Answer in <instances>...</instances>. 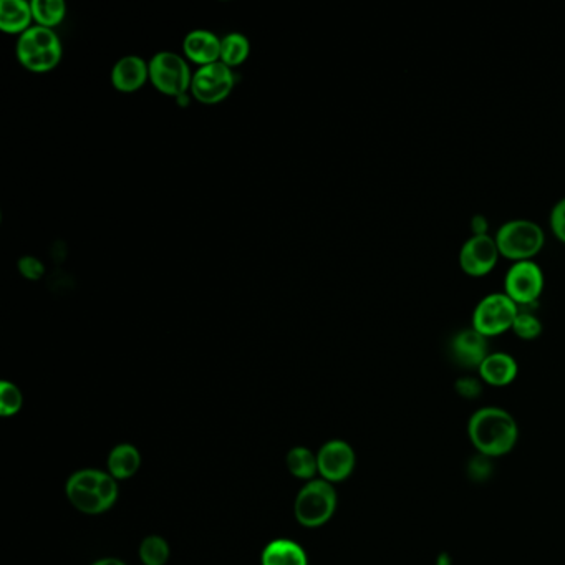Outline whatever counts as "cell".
I'll return each instance as SVG.
<instances>
[{
	"label": "cell",
	"mask_w": 565,
	"mask_h": 565,
	"mask_svg": "<svg viewBox=\"0 0 565 565\" xmlns=\"http://www.w3.org/2000/svg\"><path fill=\"white\" fill-rule=\"evenodd\" d=\"M468 436L478 454L499 458L514 450L519 428L508 411L498 406H484L469 418Z\"/></svg>",
	"instance_id": "obj_1"
},
{
	"label": "cell",
	"mask_w": 565,
	"mask_h": 565,
	"mask_svg": "<svg viewBox=\"0 0 565 565\" xmlns=\"http://www.w3.org/2000/svg\"><path fill=\"white\" fill-rule=\"evenodd\" d=\"M65 494L78 512L100 516L115 506L120 498V484L108 471L83 468L68 476Z\"/></svg>",
	"instance_id": "obj_2"
},
{
	"label": "cell",
	"mask_w": 565,
	"mask_h": 565,
	"mask_svg": "<svg viewBox=\"0 0 565 565\" xmlns=\"http://www.w3.org/2000/svg\"><path fill=\"white\" fill-rule=\"evenodd\" d=\"M339 506V494L334 484L325 479H312L295 496V521L305 529H319L334 517Z\"/></svg>",
	"instance_id": "obj_3"
},
{
	"label": "cell",
	"mask_w": 565,
	"mask_h": 565,
	"mask_svg": "<svg viewBox=\"0 0 565 565\" xmlns=\"http://www.w3.org/2000/svg\"><path fill=\"white\" fill-rule=\"evenodd\" d=\"M494 239L501 256L512 262L527 261L542 251L546 244V231L532 219L514 218L498 227Z\"/></svg>",
	"instance_id": "obj_4"
},
{
	"label": "cell",
	"mask_w": 565,
	"mask_h": 565,
	"mask_svg": "<svg viewBox=\"0 0 565 565\" xmlns=\"http://www.w3.org/2000/svg\"><path fill=\"white\" fill-rule=\"evenodd\" d=\"M519 305L506 292H489L474 305L471 327L484 337H496L512 329Z\"/></svg>",
	"instance_id": "obj_5"
},
{
	"label": "cell",
	"mask_w": 565,
	"mask_h": 565,
	"mask_svg": "<svg viewBox=\"0 0 565 565\" xmlns=\"http://www.w3.org/2000/svg\"><path fill=\"white\" fill-rule=\"evenodd\" d=\"M546 285L542 267L534 259L512 262L504 276V292L519 307H534Z\"/></svg>",
	"instance_id": "obj_6"
},
{
	"label": "cell",
	"mask_w": 565,
	"mask_h": 565,
	"mask_svg": "<svg viewBox=\"0 0 565 565\" xmlns=\"http://www.w3.org/2000/svg\"><path fill=\"white\" fill-rule=\"evenodd\" d=\"M150 80L161 93L179 98L191 88V70L183 57L174 52H158L150 62Z\"/></svg>",
	"instance_id": "obj_7"
},
{
	"label": "cell",
	"mask_w": 565,
	"mask_h": 565,
	"mask_svg": "<svg viewBox=\"0 0 565 565\" xmlns=\"http://www.w3.org/2000/svg\"><path fill=\"white\" fill-rule=\"evenodd\" d=\"M234 85L236 75L232 68L227 67L226 63L216 62L199 67L198 72L194 73L191 93L199 102L214 105L229 97Z\"/></svg>",
	"instance_id": "obj_8"
},
{
	"label": "cell",
	"mask_w": 565,
	"mask_h": 565,
	"mask_svg": "<svg viewBox=\"0 0 565 565\" xmlns=\"http://www.w3.org/2000/svg\"><path fill=\"white\" fill-rule=\"evenodd\" d=\"M499 256L496 239L489 232L471 234L459 249V266L468 276H486L498 264Z\"/></svg>",
	"instance_id": "obj_9"
},
{
	"label": "cell",
	"mask_w": 565,
	"mask_h": 565,
	"mask_svg": "<svg viewBox=\"0 0 565 565\" xmlns=\"http://www.w3.org/2000/svg\"><path fill=\"white\" fill-rule=\"evenodd\" d=\"M319 478L337 484L347 481L357 466V454L345 440H329L317 451Z\"/></svg>",
	"instance_id": "obj_10"
},
{
	"label": "cell",
	"mask_w": 565,
	"mask_h": 565,
	"mask_svg": "<svg viewBox=\"0 0 565 565\" xmlns=\"http://www.w3.org/2000/svg\"><path fill=\"white\" fill-rule=\"evenodd\" d=\"M450 350L454 362L459 363L461 367L478 370L484 358L489 355L488 337L479 334L474 327L461 329L451 339Z\"/></svg>",
	"instance_id": "obj_11"
},
{
	"label": "cell",
	"mask_w": 565,
	"mask_h": 565,
	"mask_svg": "<svg viewBox=\"0 0 565 565\" xmlns=\"http://www.w3.org/2000/svg\"><path fill=\"white\" fill-rule=\"evenodd\" d=\"M146 80H150V67L138 55H126L113 67L112 83L118 92H136L145 85Z\"/></svg>",
	"instance_id": "obj_12"
},
{
	"label": "cell",
	"mask_w": 565,
	"mask_h": 565,
	"mask_svg": "<svg viewBox=\"0 0 565 565\" xmlns=\"http://www.w3.org/2000/svg\"><path fill=\"white\" fill-rule=\"evenodd\" d=\"M479 378L491 387H508L516 380L519 365L511 353L489 352L478 368Z\"/></svg>",
	"instance_id": "obj_13"
},
{
	"label": "cell",
	"mask_w": 565,
	"mask_h": 565,
	"mask_svg": "<svg viewBox=\"0 0 565 565\" xmlns=\"http://www.w3.org/2000/svg\"><path fill=\"white\" fill-rule=\"evenodd\" d=\"M221 42L218 35L209 30H193L184 37L183 50L191 62L201 67L221 62Z\"/></svg>",
	"instance_id": "obj_14"
},
{
	"label": "cell",
	"mask_w": 565,
	"mask_h": 565,
	"mask_svg": "<svg viewBox=\"0 0 565 565\" xmlns=\"http://www.w3.org/2000/svg\"><path fill=\"white\" fill-rule=\"evenodd\" d=\"M261 565H309V556L299 542L279 537L262 549Z\"/></svg>",
	"instance_id": "obj_15"
},
{
	"label": "cell",
	"mask_w": 565,
	"mask_h": 565,
	"mask_svg": "<svg viewBox=\"0 0 565 565\" xmlns=\"http://www.w3.org/2000/svg\"><path fill=\"white\" fill-rule=\"evenodd\" d=\"M141 468V453L131 443H120L113 446L108 453L107 471L120 483L133 478Z\"/></svg>",
	"instance_id": "obj_16"
},
{
	"label": "cell",
	"mask_w": 565,
	"mask_h": 565,
	"mask_svg": "<svg viewBox=\"0 0 565 565\" xmlns=\"http://www.w3.org/2000/svg\"><path fill=\"white\" fill-rule=\"evenodd\" d=\"M57 47H62V44L54 29L37 25V27H30L27 32L20 35L19 42H17V58L19 62H24L27 58L34 57L40 52L57 49Z\"/></svg>",
	"instance_id": "obj_17"
},
{
	"label": "cell",
	"mask_w": 565,
	"mask_h": 565,
	"mask_svg": "<svg viewBox=\"0 0 565 565\" xmlns=\"http://www.w3.org/2000/svg\"><path fill=\"white\" fill-rule=\"evenodd\" d=\"M32 19V7L25 0H4L0 4V29L7 34H24Z\"/></svg>",
	"instance_id": "obj_18"
},
{
	"label": "cell",
	"mask_w": 565,
	"mask_h": 565,
	"mask_svg": "<svg viewBox=\"0 0 565 565\" xmlns=\"http://www.w3.org/2000/svg\"><path fill=\"white\" fill-rule=\"evenodd\" d=\"M285 466L295 479L309 483L312 479L319 476V463H317V453L305 448V446H294L290 448L285 456Z\"/></svg>",
	"instance_id": "obj_19"
},
{
	"label": "cell",
	"mask_w": 565,
	"mask_h": 565,
	"mask_svg": "<svg viewBox=\"0 0 565 565\" xmlns=\"http://www.w3.org/2000/svg\"><path fill=\"white\" fill-rule=\"evenodd\" d=\"M138 556L141 565H166L170 561L171 547L165 537L151 534L140 542Z\"/></svg>",
	"instance_id": "obj_20"
},
{
	"label": "cell",
	"mask_w": 565,
	"mask_h": 565,
	"mask_svg": "<svg viewBox=\"0 0 565 565\" xmlns=\"http://www.w3.org/2000/svg\"><path fill=\"white\" fill-rule=\"evenodd\" d=\"M30 7L35 22L47 29H54L67 14V5L63 0H32Z\"/></svg>",
	"instance_id": "obj_21"
},
{
	"label": "cell",
	"mask_w": 565,
	"mask_h": 565,
	"mask_svg": "<svg viewBox=\"0 0 565 565\" xmlns=\"http://www.w3.org/2000/svg\"><path fill=\"white\" fill-rule=\"evenodd\" d=\"M249 50L251 45L246 35L232 32L221 42V62L226 63L227 67H239L249 57Z\"/></svg>",
	"instance_id": "obj_22"
},
{
	"label": "cell",
	"mask_w": 565,
	"mask_h": 565,
	"mask_svg": "<svg viewBox=\"0 0 565 565\" xmlns=\"http://www.w3.org/2000/svg\"><path fill=\"white\" fill-rule=\"evenodd\" d=\"M511 330L519 339L534 340L542 334V322L531 307H519Z\"/></svg>",
	"instance_id": "obj_23"
},
{
	"label": "cell",
	"mask_w": 565,
	"mask_h": 565,
	"mask_svg": "<svg viewBox=\"0 0 565 565\" xmlns=\"http://www.w3.org/2000/svg\"><path fill=\"white\" fill-rule=\"evenodd\" d=\"M22 406H24V395L20 392V388L7 380L0 383V415L4 418L15 416L22 410Z\"/></svg>",
	"instance_id": "obj_24"
},
{
	"label": "cell",
	"mask_w": 565,
	"mask_h": 565,
	"mask_svg": "<svg viewBox=\"0 0 565 565\" xmlns=\"http://www.w3.org/2000/svg\"><path fill=\"white\" fill-rule=\"evenodd\" d=\"M549 224H551L554 236L565 244V196L552 206Z\"/></svg>",
	"instance_id": "obj_25"
},
{
	"label": "cell",
	"mask_w": 565,
	"mask_h": 565,
	"mask_svg": "<svg viewBox=\"0 0 565 565\" xmlns=\"http://www.w3.org/2000/svg\"><path fill=\"white\" fill-rule=\"evenodd\" d=\"M454 388H456L458 395L468 398V400H474L483 392V380L474 377H461L458 382L454 383Z\"/></svg>",
	"instance_id": "obj_26"
},
{
	"label": "cell",
	"mask_w": 565,
	"mask_h": 565,
	"mask_svg": "<svg viewBox=\"0 0 565 565\" xmlns=\"http://www.w3.org/2000/svg\"><path fill=\"white\" fill-rule=\"evenodd\" d=\"M19 269L22 276L30 281H39L44 276V264L35 257H22L19 262Z\"/></svg>",
	"instance_id": "obj_27"
},
{
	"label": "cell",
	"mask_w": 565,
	"mask_h": 565,
	"mask_svg": "<svg viewBox=\"0 0 565 565\" xmlns=\"http://www.w3.org/2000/svg\"><path fill=\"white\" fill-rule=\"evenodd\" d=\"M488 456H483V454H478L471 459L469 463V474L471 478L476 479V481H483V479H488L489 474H491V463H489Z\"/></svg>",
	"instance_id": "obj_28"
},
{
	"label": "cell",
	"mask_w": 565,
	"mask_h": 565,
	"mask_svg": "<svg viewBox=\"0 0 565 565\" xmlns=\"http://www.w3.org/2000/svg\"><path fill=\"white\" fill-rule=\"evenodd\" d=\"M471 229L473 234H486L488 232V219L483 214H476L471 218Z\"/></svg>",
	"instance_id": "obj_29"
},
{
	"label": "cell",
	"mask_w": 565,
	"mask_h": 565,
	"mask_svg": "<svg viewBox=\"0 0 565 565\" xmlns=\"http://www.w3.org/2000/svg\"><path fill=\"white\" fill-rule=\"evenodd\" d=\"M90 565H128L125 561H121L118 557H102L98 561L93 562Z\"/></svg>",
	"instance_id": "obj_30"
},
{
	"label": "cell",
	"mask_w": 565,
	"mask_h": 565,
	"mask_svg": "<svg viewBox=\"0 0 565 565\" xmlns=\"http://www.w3.org/2000/svg\"><path fill=\"white\" fill-rule=\"evenodd\" d=\"M436 565H453V561H451L450 554H446V552H441L440 556H438V561H436Z\"/></svg>",
	"instance_id": "obj_31"
},
{
	"label": "cell",
	"mask_w": 565,
	"mask_h": 565,
	"mask_svg": "<svg viewBox=\"0 0 565 565\" xmlns=\"http://www.w3.org/2000/svg\"><path fill=\"white\" fill-rule=\"evenodd\" d=\"M176 100H178L179 105H181V107H186V105H188L189 100L188 97H186V95H181V97L176 98Z\"/></svg>",
	"instance_id": "obj_32"
}]
</instances>
